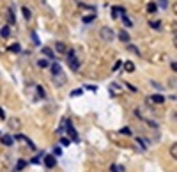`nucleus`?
<instances>
[{
  "instance_id": "obj_20",
  "label": "nucleus",
  "mask_w": 177,
  "mask_h": 172,
  "mask_svg": "<svg viewBox=\"0 0 177 172\" xmlns=\"http://www.w3.org/2000/svg\"><path fill=\"white\" fill-rule=\"evenodd\" d=\"M110 170L112 172H124V167H121V165H112Z\"/></svg>"
},
{
  "instance_id": "obj_32",
  "label": "nucleus",
  "mask_w": 177,
  "mask_h": 172,
  "mask_svg": "<svg viewBox=\"0 0 177 172\" xmlns=\"http://www.w3.org/2000/svg\"><path fill=\"white\" fill-rule=\"evenodd\" d=\"M9 21L14 23V12H12V11H9Z\"/></svg>"
},
{
  "instance_id": "obj_29",
  "label": "nucleus",
  "mask_w": 177,
  "mask_h": 172,
  "mask_svg": "<svg viewBox=\"0 0 177 172\" xmlns=\"http://www.w3.org/2000/svg\"><path fill=\"white\" fill-rule=\"evenodd\" d=\"M129 50L133 51V53H136V55H140V51H138V48H135L133 44H129Z\"/></svg>"
},
{
  "instance_id": "obj_11",
  "label": "nucleus",
  "mask_w": 177,
  "mask_h": 172,
  "mask_svg": "<svg viewBox=\"0 0 177 172\" xmlns=\"http://www.w3.org/2000/svg\"><path fill=\"white\" fill-rule=\"evenodd\" d=\"M124 69L128 71V73H133V71H135V64H133L131 61H126L124 62Z\"/></svg>"
},
{
  "instance_id": "obj_22",
  "label": "nucleus",
  "mask_w": 177,
  "mask_h": 172,
  "mask_svg": "<svg viewBox=\"0 0 177 172\" xmlns=\"http://www.w3.org/2000/svg\"><path fill=\"white\" fill-rule=\"evenodd\" d=\"M41 68H48V66H52V64H48V61L46 59H39V62H37Z\"/></svg>"
},
{
  "instance_id": "obj_38",
  "label": "nucleus",
  "mask_w": 177,
  "mask_h": 172,
  "mask_svg": "<svg viewBox=\"0 0 177 172\" xmlns=\"http://www.w3.org/2000/svg\"><path fill=\"white\" fill-rule=\"evenodd\" d=\"M0 119H5V114H4V110L0 108Z\"/></svg>"
},
{
  "instance_id": "obj_37",
  "label": "nucleus",
  "mask_w": 177,
  "mask_h": 172,
  "mask_svg": "<svg viewBox=\"0 0 177 172\" xmlns=\"http://www.w3.org/2000/svg\"><path fill=\"white\" fill-rule=\"evenodd\" d=\"M172 69H174V71L177 73V62H172Z\"/></svg>"
},
{
  "instance_id": "obj_25",
  "label": "nucleus",
  "mask_w": 177,
  "mask_h": 172,
  "mask_svg": "<svg viewBox=\"0 0 177 172\" xmlns=\"http://www.w3.org/2000/svg\"><path fill=\"white\" fill-rule=\"evenodd\" d=\"M122 23H124L126 27H131V25H133V23H131V20H129L128 16H122Z\"/></svg>"
},
{
  "instance_id": "obj_14",
  "label": "nucleus",
  "mask_w": 177,
  "mask_h": 172,
  "mask_svg": "<svg viewBox=\"0 0 177 172\" xmlns=\"http://www.w3.org/2000/svg\"><path fill=\"white\" fill-rule=\"evenodd\" d=\"M43 53H44V55H48V57H50L52 61H55V55H53V50H50V48H46V46H44V48H43Z\"/></svg>"
},
{
  "instance_id": "obj_21",
  "label": "nucleus",
  "mask_w": 177,
  "mask_h": 172,
  "mask_svg": "<svg viewBox=\"0 0 177 172\" xmlns=\"http://www.w3.org/2000/svg\"><path fill=\"white\" fill-rule=\"evenodd\" d=\"M149 25H151L152 29H159V27H161V23H159V21H158V20H154V21L151 20V21H149Z\"/></svg>"
},
{
  "instance_id": "obj_26",
  "label": "nucleus",
  "mask_w": 177,
  "mask_h": 172,
  "mask_svg": "<svg viewBox=\"0 0 177 172\" xmlns=\"http://www.w3.org/2000/svg\"><path fill=\"white\" fill-rule=\"evenodd\" d=\"M60 144H62V146H69V144H71V139H67V137H62V139H60Z\"/></svg>"
},
{
  "instance_id": "obj_3",
  "label": "nucleus",
  "mask_w": 177,
  "mask_h": 172,
  "mask_svg": "<svg viewBox=\"0 0 177 172\" xmlns=\"http://www.w3.org/2000/svg\"><path fill=\"white\" fill-rule=\"evenodd\" d=\"M67 66H69L73 71H78V68H80V59L76 57L74 50H69V51H67Z\"/></svg>"
},
{
  "instance_id": "obj_19",
  "label": "nucleus",
  "mask_w": 177,
  "mask_h": 172,
  "mask_svg": "<svg viewBox=\"0 0 177 172\" xmlns=\"http://www.w3.org/2000/svg\"><path fill=\"white\" fill-rule=\"evenodd\" d=\"M147 11H149V12H156V11H158V5L154 4V2H151V4L147 5Z\"/></svg>"
},
{
  "instance_id": "obj_17",
  "label": "nucleus",
  "mask_w": 177,
  "mask_h": 172,
  "mask_svg": "<svg viewBox=\"0 0 177 172\" xmlns=\"http://www.w3.org/2000/svg\"><path fill=\"white\" fill-rule=\"evenodd\" d=\"M21 12H23L25 20H30V9H29V7H21Z\"/></svg>"
},
{
  "instance_id": "obj_35",
  "label": "nucleus",
  "mask_w": 177,
  "mask_h": 172,
  "mask_svg": "<svg viewBox=\"0 0 177 172\" xmlns=\"http://www.w3.org/2000/svg\"><path fill=\"white\" fill-rule=\"evenodd\" d=\"M121 64H122V62H121V61H117V62H115V64H114V71L117 69V68H119V66H121Z\"/></svg>"
},
{
  "instance_id": "obj_34",
  "label": "nucleus",
  "mask_w": 177,
  "mask_h": 172,
  "mask_svg": "<svg viewBox=\"0 0 177 172\" xmlns=\"http://www.w3.org/2000/svg\"><path fill=\"white\" fill-rule=\"evenodd\" d=\"M172 11H174V14L177 16V2H174V5H172Z\"/></svg>"
},
{
  "instance_id": "obj_36",
  "label": "nucleus",
  "mask_w": 177,
  "mask_h": 172,
  "mask_svg": "<svg viewBox=\"0 0 177 172\" xmlns=\"http://www.w3.org/2000/svg\"><path fill=\"white\" fill-rule=\"evenodd\" d=\"M39 158H41V156H36V158H32V163H39Z\"/></svg>"
},
{
  "instance_id": "obj_5",
  "label": "nucleus",
  "mask_w": 177,
  "mask_h": 172,
  "mask_svg": "<svg viewBox=\"0 0 177 172\" xmlns=\"http://www.w3.org/2000/svg\"><path fill=\"white\" fill-rule=\"evenodd\" d=\"M112 16H114L115 20H122V16H126V9L124 7H112Z\"/></svg>"
},
{
  "instance_id": "obj_6",
  "label": "nucleus",
  "mask_w": 177,
  "mask_h": 172,
  "mask_svg": "<svg viewBox=\"0 0 177 172\" xmlns=\"http://www.w3.org/2000/svg\"><path fill=\"white\" fill-rule=\"evenodd\" d=\"M147 103H156V105H161V103H165V98H163L161 94H152V96H149V98H147Z\"/></svg>"
},
{
  "instance_id": "obj_7",
  "label": "nucleus",
  "mask_w": 177,
  "mask_h": 172,
  "mask_svg": "<svg viewBox=\"0 0 177 172\" xmlns=\"http://www.w3.org/2000/svg\"><path fill=\"white\" fill-rule=\"evenodd\" d=\"M44 165H46L48 169H53V167L57 165V160H55V156H53V154H48V156H44Z\"/></svg>"
},
{
  "instance_id": "obj_13",
  "label": "nucleus",
  "mask_w": 177,
  "mask_h": 172,
  "mask_svg": "<svg viewBox=\"0 0 177 172\" xmlns=\"http://www.w3.org/2000/svg\"><path fill=\"white\" fill-rule=\"evenodd\" d=\"M170 156H172L174 160H177V142L170 146Z\"/></svg>"
},
{
  "instance_id": "obj_16",
  "label": "nucleus",
  "mask_w": 177,
  "mask_h": 172,
  "mask_svg": "<svg viewBox=\"0 0 177 172\" xmlns=\"http://www.w3.org/2000/svg\"><path fill=\"white\" fill-rule=\"evenodd\" d=\"M9 50L14 51V53H20L21 48H20V44H18V43H14V44H11V46H9Z\"/></svg>"
},
{
  "instance_id": "obj_18",
  "label": "nucleus",
  "mask_w": 177,
  "mask_h": 172,
  "mask_svg": "<svg viewBox=\"0 0 177 172\" xmlns=\"http://www.w3.org/2000/svg\"><path fill=\"white\" fill-rule=\"evenodd\" d=\"M0 36H2L4 39H7V37H9V27H4V29L0 30Z\"/></svg>"
},
{
  "instance_id": "obj_4",
  "label": "nucleus",
  "mask_w": 177,
  "mask_h": 172,
  "mask_svg": "<svg viewBox=\"0 0 177 172\" xmlns=\"http://www.w3.org/2000/svg\"><path fill=\"white\" fill-rule=\"evenodd\" d=\"M64 124H66V132H67V135L71 137V140L73 142H78L80 139H78V133H76V130L73 128V124H71V121H64Z\"/></svg>"
},
{
  "instance_id": "obj_40",
  "label": "nucleus",
  "mask_w": 177,
  "mask_h": 172,
  "mask_svg": "<svg viewBox=\"0 0 177 172\" xmlns=\"http://www.w3.org/2000/svg\"><path fill=\"white\" fill-rule=\"evenodd\" d=\"M0 137H2V135H0Z\"/></svg>"
},
{
  "instance_id": "obj_30",
  "label": "nucleus",
  "mask_w": 177,
  "mask_h": 172,
  "mask_svg": "<svg viewBox=\"0 0 177 172\" xmlns=\"http://www.w3.org/2000/svg\"><path fill=\"white\" fill-rule=\"evenodd\" d=\"M121 133H124V135H131V130H129V128H122Z\"/></svg>"
},
{
  "instance_id": "obj_39",
  "label": "nucleus",
  "mask_w": 177,
  "mask_h": 172,
  "mask_svg": "<svg viewBox=\"0 0 177 172\" xmlns=\"http://www.w3.org/2000/svg\"><path fill=\"white\" fill-rule=\"evenodd\" d=\"M174 46L177 48V36H174Z\"/></svg>"
},
{
  "instance_id": "obj_9",
  "label": "nucleus",
  "mask_w": 177,
  "mask_h": 172,
  "mask_svg": "<svg viewBox=\"0 0 177 172\" xmlns=\"http://www.w3.org/2000/svg\"><path fill=\"white\" fill-rule=\"evenodd\" d=\"M0 140H2L4 146H12V144H14V139H12L11 135H2V137H0Z\"/></svg>"
},
{
  "instance_id": "obj_28",
  "label": "nucleus",
  "mask_w": 177,
  "mask_h": 172,
  "mask_svg": "<svg viewBox=\"0 0 177 172\" xmlns=\"http://www.w3.org/2000/svg\"><path fill=\"white\" fill-rule=\"evenodd\" d=\"M92 20H94V16H92V14H89V16H83V21H85V23H90Z\"/></svg>"
},
{
  "instance_id": "obj_33",
  "label": "nucleus",
  "mask_w": 177,
  "mask_h": 172,
  "mask_svg": "<svg viewBox=\"0 0 177 172\" xmlns=\"http://www.w3.org/2000/svg\"><path fill=\"white\" fill-rule=\"evenodd\" d=\"M32 39H34V43H36V44H39V39H37V36H36L34 32H32Z\"/></svg>"
},
{
  "instance_id": "obj_23",
  "label": "nucleus",
  "mask_w": 177,
  "mask_h": 172,
  "mask_svg": "<svg viewBox=\"0 0 177 172\" xmlns=\"http://www.w3.org/2000/svg\"><path fill=\"white\" fill-rule=\"evenodd\" d=\"M25 165H27V162H25V160H20V162L16 163V170H21Z\"/></svg>"
},
{
  "instance_id": "obj_2",
  "label": "nucleus",
  "mask_w": 177,
  "mask_h": 172,
  "mask_svg": "<svg viewBox=\"0 0 177 172\" xmlns=\"http://www.w3.org/2000/svg\"><path fill=\"white\" fill-rule=\"evenodd\" d=\"M99 37H101L104 43H112V41L115 39L114 29H110V27H101V30H99Z\"/></svg>"
},
{
  "instance_id": "obj_1",
  "label": "nucleus",
  "mask_w": 177,
  "mask_h": 172,
  "mask_svg": "<svg viewBox=\"0 0 177 172\" xmlns=\"http://www.w3.org/2000/svg\"><path fill=\"white\" fill-rule=\"evenodd\" d=\"M50 69H52V82L57 87H62L64 83L67 82V76H66L64 69L60 68V64H59V62H52Z\"/></svg>"
},
{
  "instance_id": "obj_15",
  "label": "nucleus",
  "mask_w": 177,
  "mask_h": 172,
  "mask_svg": "<svg viewBox=\"0 0 177 172\" xmlns=\"http://www.w3.org/2000/svg\"><path fill=\"white\" fill-rule=\"evenodd\" d=\"M36 92H37V98H44V89H43L41 85H36Z\"/></svg>"
},
{
  "instance_id": "obj_8",
  "label": "nucleus",
  "mask_w": 177,
  "mask_h": 172,
  "mask_svg": "<svg viewBox=\"0 0 177 172\" xmlns=\"http://www.w3.org/2000/svg\"><path fill=\"white\" fill-rule=\"evenodd\" d=\"M55 50L59 51V53H64V55H67V46H66V44H64L62 41H59V43H55Z\"/></svg>"
},
{
  "instance_id": "obj_31",
  "label": "nucleus",
  "mask_w": 177,
  "mask_h": 172,
  "mask_svg": "<svg viewBox=\"0 0 177 172\" xmlns=\"http://www.w3.org/2000/svg\"><path fill=\"white\" fill-rule=\"evenodd\" d=\"M80 94H82V89H76V91L71 92V96H80Z\"/></svg>"
},
{
  "instance_id": "obj_24",
  "label": "nucleus",
  "mask_w": 177,
  "mask_h": 172,
  "mask_svg": "<svg viewBox=\"0 0 177 172\" xmlns=\"http://www.w3.org/2000/svg\"><path fill=\"white\" fill-rule=\"evenodd\" d=\"M156 4H159V7H163V9H167L168 7V0H158Z\"/></svg>"
},
{
  "instance_id": "obj_10",
  "label": "nucleus",
  "mask_w": 177,
  "mask_h": 172,
  "mask_svg": "<svg viewBox=\"0 0 177 172\" xmlns=\"http://www.w3.org/2000/svg\"><path fill=\"white\" fill-rule=\"evenodd\" d=\"M20 126H21V122L20 119H16V117H12L9 121V128H14V130H20Z\"/></svg>"
},
{
  "instance_id": "obj_12",
  "label": "nucleus",
  "mask_w": 177,
  "mask_h": 172,
  "mask_svg": "<svg viewBox=\"0 0 177 172\" xmlns=\"http://www.w3.org/2000/svg\"><path fill=\"white\" fill-rule=\"evenodd\" d=\"M119 39L122 41V43H129V34H128L126 30L119 32Z\"/></svg>"
},
{
  "instance_id": "obj_27",
  "label": "nucleus",
  "mask_w": 177,
  "mask_h": 172,
  "mask_svg": "<svg viewBox=\"0 0 177 172\" xmlns=\"http://www.w3.org/2000/svg\"><path fill=\"white\" fill-rule=\"evenodd\" d=\"M170 29H172V32H174V36H177V20H175V21H172Z\"/></svg>"
}]
</instances>
